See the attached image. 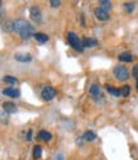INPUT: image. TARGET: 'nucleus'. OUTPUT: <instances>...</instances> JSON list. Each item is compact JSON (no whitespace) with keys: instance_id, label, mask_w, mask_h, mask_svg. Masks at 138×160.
<instances>
[{"instance_id":"19","label":"nucleus","mask_w":138,"mask_h":160,"mask_svg":"<svg viewBox=\"0 0 138 160\" xmlns=\"http://www.w3.org/2000/svg\"><path fill=\"white\" fill-rule=\"evenodd\" d=\"M120 92H121V96L123 98H128L131 95V87L128 85H124L121 88H120Z\"/></svg>"},{"instance_id":"24","label":"nucleus","mask_w":138,"mask_h":160,"mask_svg":"<svg viewBox=\"0 0 138 160\" xmlns=\"http://www.w3.org/2000/svg\"><path fill=\"white\" fill-rule=\"evenodd\" d=\"M26 140L27 141L32 140V129H28V132H27V135H26Z\"/></svg>"},{"instance_id":"23","label":"nucleus","mask_w":138,"mask_h":160,"mask_svg":"<svg viewBox=\"0 0 138 160\" xmlns=\"http://www.w3.org/2000/svg\"><path fill=\"white\" fill-rule=\"evenodd\" d=\"M132 74H133L134 77H138V64H136V65L133 67V69H132Z\"/></svg>"},{"instance_id":"15","label":"nucleus","mask_w":138,"mask_h":160,"mask_svg":"<svg viewBox=\"0 0 138 160\" xmlns=\"http://www.w3.org/2000/svg\"><path fill=\"white\" fill-rule=\"evenodd\" d=\"M118 59L120 62H124V63H131L133 60V55L128 51H124V52H121V54L118 55Z\"/></svg>"},{"instance_id":"13","label":"nucleus","mask_w":138,"mask_h":160,"mask_svg":"<svg viewBox=\"0 0 138 160\" xmlns=\"http://www.w3.org/2000/svg\"><path fill=\"white\" fill-rule=\"evenodd\" d=\"M96 133L93 132V131H86V132H83V135H82V140L83 141H86V142H92V141H95L96 140Z\"/></svg>"},{"instance_id":"17","label":"nucleus","mask_w":138,"mask_h":160,"mask_svg":"<svg viewBox=\"0 0 138 160\" xmlns=\"http://www.w3.org/2000/svg\"><path fill=\"white\" fill-rule=\"evenodd\" d=\"M32 156H33V159H40L41 156H42V148H41L40 145H35L33 146Z\"/></svg>"},{"instance_id":"6","label":"nucleus","mask_w":138,"mask_h":160,"mask_svg":"<svg viewBox=\"0 0 138 160\" xmlns=\"http://www.w3.org/2000/svg\"><path fill=\"white\" fill-rule=\"evenodd\" d=\"M30 17H31V19H32L33 22H36V23H38V22L42 21V13H41V10H40L38 7H36V5L31 7V9H30Z\"/></svg>"},{"instance_id":"16","label":"nucleus","mask_w":138,"mask_h":160,"mask_svg":"<svg viewBox=\"0 0 138 160\" xmlns=\"http://www.w3.org/2000/svg\"><path fill=\"white\" fill-rule=\"evenodd\" d=\"M106 91L109 92V95H111V96H114V98H119V96H121L120 88H115V87H113V86L106 85Z\"/></svg>"},{"instance_id":"27","label":"nucleus","mask_w":138,"mask_h":160,"mask_svg":"<svg viewBox=\"0 0 138 160\" xmlns=\"http://www.w3.org/2000/svg\"><path fill=\"white\" fill-rule=\"evenodd\" d=\"M136 88L138 90V77H137V81H136Z\"/></svg>"},{"instance_id":"8","label":"nucleus","mask_w":138,"mask_h":160,"mask_svg":"<svg viewBox=\"0 0 138 160\" xmlns=\"http://www.w3.org/2000/svg\"><path fill=\"white\" fill-rule=\"evenodd\" d=\"M14 59L19 63H30L32 60V55L30 52H16Z\"/></svg>"},{"instance_id":"14","label":"nucleus","mask_w":138,"mask_h":160,"mask_svg":"<svg viewBox=\"0 0 138 160\" xmlns=\"http://www.w3.org/2000/svg\"><path fill=\"white\" fill-rule=\"evenodd\" d=\"M33 37H35V40L38 44H46L49 41V36L46 33H44V32H36Z\"/></svg>"},{"instance_id":"21","label":"nucleus","mask_w":138,"mask_h":160,"mask_svg":"<svg viewBox=\"0 0 138 160\" xmlns=\"http://www.w3.org/2000/svg\"><path fill=\"white\" fill-rule=\"evenodd\" d=\"M3 79H4V82L8 83V85H16V83H18V79L16 77H12V76H7Z\"/></svg>"},{"instance_id":"20","label":"nucleus","mask_w":138,"mask_h":160,"mask_svg":"<svg viewBox=\"0 0 138 160\" xmlns=\"http://www.w3.org/2000/svg\"><path fill=\"white\" fill-rule=\"evenodd\" d=\"M123 9H124V12L126 13H132L133 10H134V3H124L123 4Z\"/></svg>"},{"instance_id":"3","label":"nucleus","mask_w":138,"mask_h":160,"mask_svg":"<svg viewBox=\"0 0 138 160\" xmlns=\"http://www.w3.org/2000/svg\"><path fill=\"white\" fill-rule=\"evenodd\" d=\"M113 76L115 79H118V81L120 82H126L127 79L129 78V71L126 68L124 65H115L113 68Z\"/></svg>"},{"instance_id":"7","label":"nucleus","mask_w":138,"mask_h":160,"mask_svg":"<svg viewBox=\"0 0 138 160\" xmlns=\"http://www.w3.org/2000/svg\"><path fill=\"white\" fill-rule=\"evenodd\" d=\"M3 95L12 98V99H17L21 96V91L18 88H14V87H7L3 90Z\"/></svg>"},{"instance_id":"5","label":"nucleus","mask_w":138,"mask_h":160,"mask_svg":"<svg viewBox=\"0 0 138 160\" xmlns=\"http://www.w3.org/2000/svg\"><path fill=\"white\" fill-rule=\"evenodd\" d=\"M93 14H95V17L97 18L99 21H107L109 18H110V13L107 12V10H105V9H102L101 7H97V8H95L93 9Z\"/></svg>"},{"instance_id":"18","label":"nucleus","mask_w":138,"mask_h":160,"mask_svg":"<svg viewBox=\"0 0 138 160\" xmlns=\"http://www.w3.org/2000/svg\"><path fill=\"white\" fill-rule=\"evenodd\" d=\"M99 7H101L102 9H105V10H110L111 9V3L109 2V0H100L99 2Z\"/></svg>"},{"instance_id":"25","label":"nucleus","mask_w":138,"mask_h":160,"mask_svg":"<svg viewBox=\"0 0 138 160\" xmlns=\"http://www.w3.org/2000/svg\"><path fill=\"white\" fill-rule=\"evenodd\" d=\"M81 26H82V27L85 26V17H83V14H81Z\"/></svg>"},{"instance_id":"1","label":"nucleus","mask_w":138,"mask_h":160,"mask_svg":"<svg viewBox=\"0 0 138 160\" xmlns=\"http://www.w3.org/2000/svg\"><path fill=\"white\" fill-rule=\"evenodd\" d=\"M13 32H17L22 40H28L35 36V27L24 19L13 21Z\"/></svg>"},{"instance_id":"10","label":"nucleus","mask_w":138,"mask_h":160,"mask_svg":"<svg viewBox=\"0 0 138 160\" xmlns=\"http://www.w3.org/2000/svg\"><path fill=\"white\" fill-rule=\"evenodd\" d=\"M37 138H38V140H41V141L49 142V141H51L52 135H51V133H50L49 131H46V129H41V131L38 132V135H37Z\"/></svg>"},{"instance_id":"9","label":"nucleus","mask_w":138,"mask_h":160,"mask_svg":"<svg viewBox=\"0 0 138 160\" xmlns=\"http://www.w3.org/2000/svg\"><path fill=\"white\" fill-rule=\"evenodd\" d=\"M88 92H90V95H91V98H92V99L97 100V99L100 98V95H101L100 86H99L97 83H92V85L90 86V88H88Z\"/></svg>"},{"instance_id":"4","label":"nucleus","mask_w":138,"mask_h":160,"mask_svg":"<svg viewBox=\"0 0 138 160\" xmlns=\"http://www.w3.org/2000/svg\"><path fill=\"white\" fill-rule=\"evenodd\" d=\"M57 96V90L51 86H45L41 91V98H42L44 101H51Z\"/></svg>"},{"instance_id":"22","label":"nucleus","mask_w":138,"mask_h":160,"mask_svg":"<svg viewBox=\"0 0 138 160\" xmlns=\"http://www.w3.org/2000/svg\"><path fill=\"white\" fill-rule=\"evenodd\" d=\"M50 7L51 8H58V7H60L62 5V2L60 0H50Z\"/></svg>"},{"instance_id":"26","label":"nucleus","mask_w":138,"mask_h":160,"mask_svg":"<svg viewBox=\"0 0 138 160\" xmlns=\"http://www.w3.org/2000/svg\"><path fill=\"white\" fill-rule=\"evenodd\" d=\"M57 160H64V159H63V155H58V156H57Z\"/></svg>"},{"instance_id":"12","label":"nucleus","mask_w":138,"mask_h":160,"mask_svg":"<svg viewBox=\"0 0 138 160\" xmlns=\"http://www.w3.org/2000/svg\"><path fill=\"white\" fill-rule=\"evenodd\" d=\"M3 109L8 113V114H14L17 112V105L16 104H13L10 101H7L3 104Z\"/></svg>"},{"instance_id":"11","label":"nucleus","mask_w":138,"mask_h":160,"mask_svg":"<svg viewBox=\"0 0 138 160\" xmlns=\"http://www.w3.org/2000/svg\"><path fill=\"white\" fill-rule=\"evenodd\" d=\"M82 44H83V48H93L97 45V40L92 38V37H83L82 38Z\"/></svg>"},{"instance_id":"2","label":"nucleus","mask_w":138,"mask_h":160,"mask_svg":"<svg viewBox=\"0 0 138 160\" xmlns=\"http://www.w3.org/2000/svg\"><path fill=\"white\" fill-rule=\"evenodd\" d=\"M67 41H68L69 46H71L72 49H74L76 51L82 52V51L85 50L83 44H82V38H79L78 35L76 32H73V31H69L67 33Z\"/></svg>"}]
</instances>
